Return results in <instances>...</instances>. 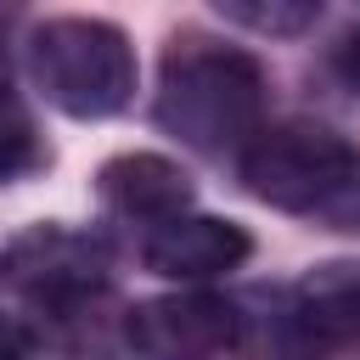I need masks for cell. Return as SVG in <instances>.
Instances as JSON below:
<instances>
[{
  "mask_svg": "<svg viewBox=\"0 0 360 360\" xmlns=\"http://www.w3.org/2000/svg\"><path fill=\"white\" fill-rule=\"evenodd\" d=\"M225 22H242L253 34H304L315 28L321 6H219Z\"/></svg>",
  "mask_w": 360,
  "mask_h": 360,
  "instance_id": "30bf717a",
  "label": "cell"
},
{
  "mask_svg": "<svg viewBox=\"0 0 360 360\" xmlns=\"http://www.w3.org/2000/svg\"><path fill=\"white\" fill-rule=\"evenodd\" d=\"M28 73L68 118H112L135 96V45L101 17H51L28 34Z\"/></svg>",
  "mask_w": 360,
  "mask_h": 360,
  "instance_id": "3957f363",
  "label": "cell"
},
{
  "mask_svg": "<svg viewBox=\"0 0 360 360\" xmlns=\"http://www.w3.org/2000/svg\"><path fill=\"white\" fill-rule=\"evenodd\" d=\"M236 174L259 202L281 214H315L354 191L360 152L326 124H264L236 152Z\"/></svg>",
  "mask_w": 360,
  "mask_h": 360,
  "instance_id": "277c9868",
  "label": "cell"
},
{
  "mask_svg": "<svg viewBox=\"0 0 360 360\" xmlns=\"http://www.w3.org/2000/svg\"><path fill=\"white\" fill-rule=\"evenodd\" d=\"M332 73L360 96V28H349V34L332 45Z\"/></svg>",
  "mask_w": 360,
  "mask_h": 360,
  "instance_id": "8fae6325",
  "label": "cell"
},
{
  "mask_svg": "<svg viewBox=\"0 0 360 360\" xmlns=\"http://www.w3.org/2000/svg\"><path fill=\"white\" fill-rule=\"evenodd\" d=\"M96 191L118 219L146 225V231H158V225H169L191 208V174L174 158H158V152H124V158L101 163Z\"/></svg>",
  "mask_w": 360,
  "mask_h": 360,
  "instance_id": "ba28073f",
  "label": "cell"
},
{
  "mask_svg": "<svg viewBox=\"0 0 360 360\" xmlns=\"http://www.w3.org/2000/svg\"><path fill=\"white\" fill-rule=\"evenodd\" d=\"M281 304H287V321L309 360L360 349V259L315 264L298 287L281 292Z\"/></svg>",
  "mask_w": 360,
  "mask_h": 360,
  "instance_id": "8992f818",
  "label": "cell"
},
{
  "mask_svg": "<svg viewBox=\"0 0 360 360\" xmlns=\"http://www.w3.org/2000/svg\"><path fill=\"white\" fill-rule=\"evenodd\" d=\"M236 343H242V309L202 287L124 309V349H135L141 360H219Z\"/></svg>",
  "mask_w": 360,
  "mask_h": 360,
  "instance_id": "5b68a950",
  "label": "cell"
},
{
  "mask_svg": "<svg viewBox=\"0 0 360 360\" xmlns=\"http://www.w3.org/2000/svg\"><path fill=\"white\" fill-rule=\"evenodd\" d=\"M34 354V332L22 326V315H0V360H28Z\"/></svg>",
  "mask_w": 360,
  "mask_h": 360,
  "instance_id": "7c38bea8",
  "label": "cell"
},
{
  "mask_svg": "<svg viewBox=\"0 0 360 360\" xmlns=\"http://www.w3.org/2000/svg\"><path fill=\"white\" fill-rule=\"evenodd\" d=\"M248 253H253V236L219 214H180V219L146 231V248H141L146 270L163 281H214V276L248 264Z\"/></svg>",
  "mask_w": 360,
  "mask_h": 360,
  "instance_id": "52a82bcc",
  "label": "cell"
},
{
  "mask_svg": "<svg viewBox=\"0 0 360 360\" xmlns=\"http://www.w3.org/2000/svg\"><path fill=\"white\" fill-rule=\"evenodd\" d=\"M39 163H45V135L28 112V101L0 79V186L34 174Z\"/></svg>",
  "mask_w": 360,
  "mask_h": 360,
  "instance_id": "9c48e42d",
  "label": "cell"
},
{
  "mask_svg": "<svg viewBox=\"0 0 360 360\" xmlns=\"http://www.w3.org/2000/svg\"><path fill=\"white\" fill-rule=\"evenodd\" d=\"M264 96H270L264 68L242 45L186 34L163 51L158 124L191 152H225V146L242 152L264 129Z\"/></svg>",
  "mask_w": 360,
  "mask_h": 360,
  "instance_id": "7a4b0ae2",
  "label": "cell"
},
{
  "mask_svg": "<svg viewBox=\"0 0 360 360\" xmlns=\"http://www.w3.org/2000/svg\"><path fill=\"white\" fill-rule=\"evenodd\" d=\"M6 281L22 292L34 343L68 360H112L124 349V304L107 281V248L68 225H34L6 253Z\"/></svg>",
  "mask_w": 360,
  "mask_h": 360,
  "instance_id": "6da1fadb",
  "label": "cell"
}]
</instances>
